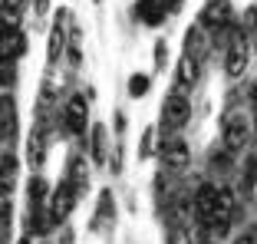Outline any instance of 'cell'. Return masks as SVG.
Wrapping results in <instances>:
<instances>
[{
    "instance_id": "6da1fadb",
    "label": "cell",
    "mask_w": 257,
    "mask_h": 244,
    "mask_svg": "<svg viewBox=\"0 0 257 244\" xmlns=\"http://www.w3.org/2000/svg\"><path fill=\"white\" fill-rule=\"evenodd\" d=\"M231 211H234V198L227 188H218V185H201L195 191V214L201 218V224L214 231H224L227 221H231Z\"/></svg>"
},
{
    "instance_id": "7a4b0ae2",
    "label": "cell",
    "mask_w": 257,
    "mask_h": 244,
    "mask_svg": "<svg viewBox=\"0 0 257 244\" xmlns=\"http://www.w3.org/2000/svg\"><path fill=\"white\" fill-rule=\"evenodd\" d=\"M250 129H254V119H250L247 112H241V109H231V112L224 115V126H221V136H224L227 152H241V149H247Z\"/></svg>"
},
{
    "instance_id": "3957f363",
    "label": "cell",
    "mask_w": 257,
    "mask_h": 244,
    "mask_svg": "<svg viewBox=\"0 0 257 244\" xmlns=\"http://www.w3.org/2000/svg\"><path fill=\"white\" fill-rule=\"evenodd\" d=\"M188 119H191L188 96L178 92V89H172V92H168V99H165V106H162V129H165V132H178V129L188 126Z\"/></svg>"
},
{
    "instance_id": "277c9868",
    "label": "cell",
    "mask_w": 257,
    "mask_h": 244,
    "mask_svg": "<svg viewBox=\"0 0 257 244\" xmlns=\"http://www.w3.org/2000/svg\"><path fill=\"white\" fill-rule=\"evenodd\" d=\"M76 195H79V191H76L69 182H63L60 188L53 191L50 205H46V221H50V224H63V221H66V214L73 211V205H76Z\"/></svg>"
},
{
    "instance_id": "5b68a950",
    "label": "cell",
    "mask_w": 257,
    "mask_h": 244,
    "mask_svg": "<svg viewBox=\"0 0 257 244\" xmlns=\"http://www.w3.org/2000/svg\"><path fill=\"white\" fill-rule=\"evenodd\" d=\"M247 63H250V43H247V33H234V40H231V46H227V60H224L227 76H231V79L244 76Z\"/></svg>"
},
{
    "instance_id": "8992f818",
    "label": "cell",
    "mask_w": 257,
    "mask_h": 244,
    "mask_svg": "<svg viewBox=\"0 0 257 244\" xmlns=\"http://www.w3.org/2000/svg\"><path fill=\"white\" fill-rule=\"evenodd\" d=\"M159 159H162V165H168V168H185L188 159H191V152H188V145H185L182 139L168 136V139H162V145H159Z\"/></svg>"
},
{
    "instance_id": "52a82bcc",
    "label": "cell",
    "mask_w": 257,
    "mask_h": 244,
    "mask_svg": "<svg viewBox=\"0 0 257 244\" xmlns=\"http://www.w3.org/2000/svg\"><path fill=\"white\" fill-rule=\"evenodd\" d=\"M195 83H198V60H191V56L185 53L182 60H178V69H175V89L185 92Z\"/></svg>"
},
{
    "instance_id": "ba28073f",
    "label": "cell",
    "mask_w": 257,
    "mask_h": 244,
    "mask_svg": "<svg viewBox=\"0 0 257 244\" xmlns=\"http://www.w3.org/2000/svg\"><path fill=\"white\" fill-rule=\"evenodd\" d=\"M227 23H231V4H227V0H211L208 10H204L201 27H214V30H221V27H227Z\"/></svg>"
},
{
    "instance_id": "9c48e42d",
    "label": "cell",
    "mask_w": 257,
    "mask_h": 244,
    "mask_svg": "<svg viewBox=\"0 0 257 244\" xmlns=\"http://www.w3.org/2000/svg\"><path fill=\"white\" fill-rule=\"evenodd\" d=\"M86 119H89V109H86L83 96H73L66 106V129L69 132H83L86 129Z\"/></svg>"
},
{
    "instance_id": "30bf717a",
    "label": "cell",
    "mask_w": 257,
    "mask_h": 244,
    "mask_svg": "<svg viewBox=\"0 0 257 244\" xmlns=\"http://www.w3.org/2000/svg\"><path fill=\"white\" fill-rule=\"evenodd\" d=\"M27 155H30V165H33V168L43 165V159H46V126H43V122H37V126H33Z\"/></svg>"
},
{
    "instance_id": "8fae6325",
    "label": "cell",
    "mask_w": 257,
    "mask_h": 244,
    "mask_svg": "<svg viewBox=\"0 0 257 244\" xmlns=\"http://www.w3.org/2000/svg\"><path fill=\"white\" fill-rule=\"evenodd\" d=\"M136 17L142 23H149V27H159V23L165 20V4H162V0H139Z\"/></svg>"
},
{
    "instance_id": "7c38bea8",
    "label": "cell",
    "mask_w": 257,
    "mask_h": 244,
    "mask_svg": "<svg viewBox=\"0 0 257 244\" xmlns=\"http://www.w3.org/2000/svg\"><path fill=\"white\" fill-rule=\"evenodd\" d=\"M66 182L73 185L76 191H83V188H86V182H89V178H86V162H83V155H73V159H69Z\"/></svg>"
},
{
    "instance_id": "4fadbf2b",
    "label": "cell",
    "mask_w": 257,
    "mask_h": 244,
    "mask_svg": "<svg viewBox=\"0 0 257 244\" xmlns=\"http://www.w3.org/2000/svg\"><path fill=\"white\" fill-rule=\"evenodd\" d=\"M14 182H17V159L7 155V159L0 162V195H4V198L14 191Z\"/></svg>"
},
{
    "instance_id": "5bb4252c",
    "label": "cell",
    "mask_w": 257,
    "mask_h": 244,
    "mask_svg": "<svg viewBox=\"0 0 257 244\" xmlns=\"http://www.w3.org/2000/svg\"><path fill=\"white\" fill-rule=\"evenodd\" d=\"M92 162H96V165L106 162V126H102V122L92 126Z\"/></svg>"
},
{
    "instance_id": "9a60e30c",
    "label": "cell",
    "mask_w": 257,
    "mask_h": 244,
    "mask_svg": "<svg viewBox=\"0 0 257 244\" xmlns=\"http://www.w3.org/2000/svg\"><path fill=\"white\" fill-rule=\"evenodd\" d=\"M185 53H188L191 60L201 63V53H204V43H201V23L188 30V37H185Z\"/></svg>"
},
{
    "instance_id": "2e32d148",
    "label": "cell",
    "mask_w": 257,
    "mask_h": 244,
    "mask_svg": "<svg viewBox=\"0 0 257 244\" xmlns=\"http://www.w3.org/2000/svg\"><path fill=\"white\" fill-rule=\"evenodd\" d=\"M63 46H66V37H63V27H53V33H50V50H46L50 63H56V60H60Z\"/></svg>"
},
{
    "instance_id": "e0dca14e",
    "label": "cell",
    "mask_w": 257,
    "mask_h": 244,
    "mask_svg": "<svg viewBox=\"0 0 257 244\" xmlns=\"http://www.w3.org/2000/svg\"><path fill=\"white\" fill-rule=\"evenodd\" d=\"M168 244H191L188 228H185V224H172V231H168Z\"/></svg>"
},
{
    "instance_id": "ac0fdd59",
    "label": "cell",
    "mask_w": 257,
    "mask_h": 244,
    "mask_svg": "<svg viewBox=\"0 0 257 244\" xmlns=\"http://www.w3.org/2000/svg\"><path fill=\"white\" fill-rule=\"evenodd\" d=\"M128 92L132 96H145L149 92V76H132L128 79Z\"/></svg>"
},
{
    "instance_id": "d6986e66",
    "label": "cell",
    "mask_w": 257,
    "mask_h": 244,
    "mask_svg": "<svg viewBox=\"0 0 257 244\" xmlns=\"http://www.w3.org/2000/svg\"><path fill=\"white\" fill-rule=\"evenodd\" d=\"M23 4H27V0H0V10L17 20V17H20V10H23Z\"/></svg>"
},
{
    "instance_id": "ffe728a7",
    "label": "cell",
    "mask_w": 257,
    "mask_h": 244,
    "mask_svg": "<svg viewBox=\"0 0 257 244\" xmlns=\"http://www.w3.org/2000/svg\"><path fill=\"white\" fill-rule=\"evenodd\" d=\"M152 139H155V129H149V132L142 136V155H149V152H152Z\"/></svg>"
},
{
    "instance_id": "44dd1931",
    "label": "cell",
    "mask_w": 257,
    "mask_h": 244,
    "mask_svg": "<svg viewBox=\"0 0 257 244\" xmlns=\"http://www.w3.org/2000/svg\"><path fill=\"white\" fill-rule=\"evenodd\" d=\"M33 7H37V14H40V17H43V14H46V10H50V0H33Z\"/></svg>"
},
{
    "instance_id": "7402d4cb",
    "label": "cell",
    "mask_w": 257,
    "mask_h": 244,
    "mask_svg": "<svg viewBox=\"0 0 257 244\" xmlns=\"http://www.w3.org/2000/svg\"><path fill=\"white\" fill-rule=\"evenodd\" d=\"M155 63H159V66L165 63V43H159V46H155Z\"/></svg>"
},
{
    "instance_id": "603a6c76",
    "label": "cell",
    "mask_w": 257,
    "mask_h": 244,
    "mask_svg": "<svg viewBox=\"0 0 257 244\" xmlns=\"http://www.w3.org/2000/svg\"><path fill=\"white\" fill-rule=\"evenodd\" d=\"M234 244H257V241H254V237H250V234H241V237H237Z\"/></svg>"
},
{
    "instance_id": "cb8c5ba5",
    "label": "cell",
    "mask_w": 257,
    "mask_h": 244,
    "mask_svg": "<svg viewBox=\"0 0 257 244\" xmlns=\"http://www.w3.org/2000/svg\"><path fill=\"white\" fill-rule=\"evenodd\" d=\"M60 244H73V231H63V237H60Z\"/></svg>"
},
{
    "instance_id": "d4e9b609",
    "label": "cell",
    "mask_w": 257,
    "mask_h": 244,
    "mask_svg": "<svg viewBox=\"0 0 257 244\" xmlns=\"http://www.w3.org/2000/svg\"><path fill=\"white\" fill-rule=\"evenodd\" d=\"M162 4H165V10H168V7H178L182 0H162Z\"/></svg>"
},
{
    "instance_id": "484cf974",
    "label": "cell",
    "mask_w": 257,
    "mask_h": 244,
    "mask_svg": "<svg viewBox=\"0 0 257 244\" xmlns=\"http://www.w3.org/2000/svg\"><path fill=\"white\" fill-rule=\"evenodd\" d=\"M254 122H257V86H254Z\"/></svg>"
},
{
    "instance_id": "4316f807",
    "label": "cell",
    "mask_w": 257,
    "mask_h": 244,
    "mask_svg": "<svg viewBox=\"0 0 257 244\" xmlns=\"http://www.w3.org/2000/svg\"><path fill=\"white\" fill-rule=\"evenodd\" d=\"M20 244H30V237H23V241H20Z\"/></svg>"
}]
</instances>
